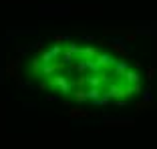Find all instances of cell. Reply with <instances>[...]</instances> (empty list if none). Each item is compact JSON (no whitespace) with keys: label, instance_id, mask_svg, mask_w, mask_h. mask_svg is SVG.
Segmentation results:
<instances>
[{"label":"cell","instance_id":"cell-1","mask_svg":"<svg viewBox=\"0 0 157 149\" xmlns=\"http://www.w3.org/2000/svg\"><path fill=\"white\" fill-rule=\"evenodd\" d=\"M78 59H81V48H78V44L71 42L69 47H65V51H63V61H65L67 65L73 67Z\"/></svg>","mask_w":157,"mask_h":149},{"label":"cell","instance_id":"cell-2","mask_svg":"<svg viewBox=\"0 0 157 149\" xmlns=\"http://www.w3.org/2000/svg\"><path fill=\"white\" fill-rule=\"evenodd\" d=\"M18 67H20V59H8V65H6V74L12 77V79H18Z\"/></svg>","mask_w":157,"mask_h":149},{"label":"cell","instance_id":"cell-3","mask_svg":"<svg viewBox=\"0 0 157 149\" xmlns=\"http://www.w3.org/2000/svg\"><path fill=\"white\" fill-rule=\"evenodd\" d=\"M129 59H125V61H119V63H115V65H113V74H115L117 79H121L123 81V74L127 73V71H129Z\"/></svg>","mask_w":157,"mask_h":149},{"label":"cell","instance_id":"cell-4","mask_svg":"<svg viewBox=\"0 0 157 149\" xmlns=\"http://www.w3.org/2000/svg\"><path fill=\"white\" fill-rule=\"evenodd\" d=\"M95 59H97V63L101 65V69H109V67H113V65L117 63L111 55H105V52H99V55L95 56Z\"/></svg>","mask_w":157,"mask_h":149},{"label":"cell","instance_id":"cell-5","mask_svg":"<svg viewBox=\"0 0 157 149\" xmlns=\"http://www.w3.org/2000/svg\"><path fill=\"white\" fill-rule=\"evenodd\" d=\"M87 83L91 87H101L103 83H107V74L105 73H93L91 77H87Z\"/></svg>","mask_w":157,"mask_h":149},{"label":"cell","instance_id":"cell-6","mask_svg":"<svg viewBox=\"0 0 157 149\" xmlns=\"http://www.w3.org/2000/svg\"><path fill=\"white\" fill-rule=\"evenodd\" d=\"M95 111H85V109H69V117L71 119H87V117H93Z\"/></svg>","mask_w":157,"mask_h":149},{"label":"cell","instance_id":"cell-7","mask_svg":"<svg viewBox=\"0 0 157 149\" xmlns=\"http://www.w3.org/2000/svg\"><path fill=\"white\" fill-rule=\"evenodd\" d=\"M105 125L107 127H133L135 121H133V119H123V121H117V119H107Z\"/></svg>","mask_w":157,"mask_h":149},{"label":"cell","instance_id":"cell-8","mask_svg":"<svg viewBox=\"0 0 157 149\" xmlns=\"http://www.w3.org/2000/svg\"><path fill=\"white\" fill-rule=\"evenodd\" d=\"M141 81V74L137 73V71H127V73L123 74V83H127V85H133V83H139Z\"/></svg>","mask_w":157,"mask_h":149},{"label":"cell","instance_id":"cell-9","mask_svg":"<svg viewBox=\"0 0 157 149\" xmlns=\"http://www.w3.org/2000/svg\"><path fill=\"white\" fill-rule=\"evenodd\" d=\"M73 99L81 105V103H85V101H89V95H87V91H85L83 87H75V91H73Z\"/></svg>","mask_w":157,"mask_h":149},{"label":"cell","instance_id":"cell-10","mask_svg":"<svg viewBox=\"0 0 157 149\" xmlns=\"http://www.w3.org/2000/svg\"><path fill=\"white\" fill-rule=\"evenodd\" d=\"M69 83V79L67 77H63V74H52V77H48V87H60V85Z\"/></svg>","mask_w":157,"mask_h":149},{"label":"cell","instance_id":"cell-11","mask_svg":"<svg viewBox=\"0 0 157 149\" xmlns=\"http://www.w3.org/2000/svg\"><path fill=\"white\" fill-rule=\"evenodd\" d=\"M111 48H113L115 52H119L123 59H129V52H127V48L123 47V42H121V40H113V42H111Z\"/></svg>","mask_w":157,"mask_h":149},{"label":"cell","instance_id":"cell-12","mask_svg":"<svg viewBox=\"0 0 157 149\" xmlns=\"http://www.w3.org/2000/svg\"><path fill=\"white\" fill-rule=\"evenodd\" d=\"M97 55H99V51L95 47H83L81 48V56L83 59H95Z\"/></svg>","mask_w":157,"mask_h":149},{"label":"cell","instance_id":"cell-13","mask_svg":"<svg viewBox=\"0 0 157 149\" xmlns=\"http://www.w3.org/2000/svg\"><path fill=\"white\" fill-rule=\"evenodd\" d=\"M151 107H155L153 99H143V101L137 103V113H143V111H147V109H151Z\"/></svg>","mask_w":157,"mask_h":149},{"label":"cell","instance_id":"cell-14","mask_svg":"<svg viewBox=\"0 0 157 149\" xmlns=\"http://www.w3.org/2000/svg\"><path fill=\"white\" fill-rule=\"evenodd\" d=\"M73 69L77 71L78 74H85V73H87V71H89V67H87V61H85L83 56H81V59H78V61H77V63H75V65H73Z\"/></svg>","mask_w":157,"mask_h":149},{"label":"cell","instance_id":"cell-15","mask_svg":"<svg viewBox=\"0 0 157 149\" xmlns=\"http://www.w3.org/2000/svg\"><path fill=\"white\" fill-rule=\"evenodd\" d=\"M38 56H40L42 65H51V63H55V55L51 52V48H48V51H42Z\"/></svg>","mask_w":157,"mask_h":149},{"label":"cell","instance_id":"cell-16","mask_svg":"<svg viewBox=\"0 0 157 149\" xmlns=\"http://www.w3.org/2000/svg\"><path fill=\"white\" fill-rule=\"evenodd\" d=\"M87 95H89V99H91V101H97V99L103 95V91L99 87H91V89H87Z\"/></svg>","mask_w":157,"mask_h":149},{"label":"cell","instance_id":"cell-17","mask_svg":"<svg viewBox=\"0 0 157 149\" xmlns=\"http://www.w3.org/2000/svg\"><path fill=\"white\" fill-rule=\"evenodd\" d=\"M42 71V61H40V56H34L33 59V73L34 74H40Z\"/></svg>","mask_w":157,"mask_h":149},{"label":"cell","instance_id":"cell-18","mask_svg":"<svg viewBox=\"0 0 157 149\" xmlns=\"http://www.w3.org/2000/svg\"><path fill=\"white\" fill-rule=\"evenodd\" d=\"M123 36H125V40H127V42H135L139 34L135 32V30H125V34H123Z\"/></svg>","mask_w":157,"mask_h":149},{"label":"cell","instance_id":"cell-19","mask_svg":"<svg viewBox=\"0 0 157 149\" xmlns=\"http://www.w3.org/2000/svg\"><path fill=\"white\" fill-rule=\"evenodd\" d=\"M63 51H65V48H63V44H56V42H55V44L51 47V52L55 55V59H56V56H60V55H63Z\"/></svg>","mask_w":157,"mask_h":149},{"label":"cell","instance_id":"cell-20","mask_svg":"<svg viewBox=\"0 0 157 149\" xmlns=\"http://www.w3.org/2000/svg\"><path fill=\"white\" fill-rule=\"evenodd\" d=\"M73 85H75V87H85V85H87V77H85V74H81L78 79L73 81Z\"/></svg>","mask_w":157,"mask_h":149},{"label":"cell","instance_id":"cell-21","mask_svg":"<svg viewBox=\"0 0 157 149\" xmlns=\"http://www.w3.org/2000/svg\"><path fill=\"white\" fill-rule=\"evenodd\" d=\"M131 91H133V95L143 93V91H141V87H139V83H133V85H131Z\"/></svg>","mask_w":157,"mask_h":149},{"label":"cell","instance_id":"cell-22","mask_svg":"<svg viewBox=\"0 0 157 149\" xmlns=\"http://www.w3.org/2000/svg\"><path fill=\"white\" fill-rule=\"evenodd\" d=\"M155 74H157V71L153 69V67H149L147 69V79H155Z\"/></svg>","mask_w":157,"mask_h":149},{"label":"cell","instance_id":"cell-23","mask_svg":"<svg viewBox=\"0 0 157 149\" xmlns=\"http://www.w3.org/2000/svg\"><path fill=\"white\" fill-rule=\"evenodd\" d=\"M135 32L137 34H151V30H149V28H137Z\"/></svg>","mask_w":157,"mask_h":149},{"label":"cell","instance_id":"cell-24","mask_svg":"<svg viewBox=\"0 0 157 149\" xmlns=\"http://www.w3.org/2000/svg\"><path fill=\"white\" fill-rule=\"evenodd\" d=\"M97 44H101V47H111V42H107L105 38H99V40H97Z\"/></svg>","mask_w":157,"mask_h":149},{"label":"cell","instance_id":"cell-25","mask_svg":"<svg viewBox=\"0 0 157 149\" xmlns=\"http://www.w3.org/2000/svg\"><path fill=\"white\" fill-rule=\"evenodd\" d=\"M63 40H65V36H63V34H55V42H56V44H60Z\"/></svg>","mask_w":157,"mask_h":149},{"label":"cell","instance_id":"cell-26","mask_svg":"<svg viewBox=\"0 0 157 149\" xmlns=\"http://www.w3.org/2000/svg\"><path fill=\"white\" fill-rule=\"evenodd\" d=\"M125 103H127V99H115V105H119V107H123Z\"/></svg>","mask_w":157,"mask_h":149},{"label":"cell","instance_id":"cell-27","mask_svg":"<svg viewBox=\"0 0 157 149\" xmlns=\"http://www.w3.org/2000/svg\"><path fill=\"white\" fill-rule=\"evenodd\" d=\"M46 87H48V81H42V83L40 85H38V89H40V91H44V89Z\"/></svg>","mask_w":157,"mask_h":149}]
</instances>
